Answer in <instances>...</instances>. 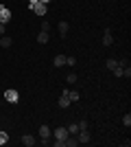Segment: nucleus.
Returning a JSON list of instances; mask_svg holds the SVG:
<instances>
[{"label":"nucleus","instance_id":"bb28decb","mask_svg":"<svg viewBox=\"0 0 131 147\" xmlns=\"http://www.w3.org/2000/svg\"><path fill=\"white\" fill-rule=\"evenodd\" d=\"M39 2H42V5H48V2H50V0H39Z\"/></svg>","mask_w":131,"mask_h":147},{"label":"nucleus","instance_id":"a211bd4d","mask_svg":"<svg viewBox=\"0 0 131 147\" xmlns=\"http://www.w3.org/2000/svg\"><path fill=\"white\" fill-rule=\"evenodd\" d=\"M9 143V134L7 132H0V145H7Z\"/></svg>","mask_w":131,"mask_h":147},{"label":"nucleus","instance_id":"f8f14e48","mask_svg":"<svg viewBox=\"0 0 131 147\" xmlns=\"http://www.w3.org/2000/svg\"><path fill=\"white\" fill-rule=\"evenodd\" d=\"M11 44H13V40L9 35H2V37H0V46H2V49H9Z\"/></svg>","mask_w":131,"mask_h":147},{"label":"nucleus","instance_id":"aec40b11","mask_svg":"<svg viewBox=\"0 0 131 147\" xmlns=\"http://www.w3.org/2000/svg\"><path fill=\"white\" fill-rule=\"evenodd\" d=\"M66 81H68V84H74V81H76V73H68Z\"/></svg>","mask_w":131,"mask_h":147},{"label":"nucleus","instance_id":"f3484780","mask_svg":"<svg viewBox=\"0 0 131 147\" xmlns=\"http://www.w3.org/2000/svg\"><path fill=\"white\" fill-rule=\"evenodd\" d=\"M112 73H114V75H116V77H122V73H125V66H120V64H118V66L114 68Z\"/></svg>","mask_w":131,"mask_h":147},{"label":"nucleus","instance_id":"f03ea898","mask_svg":"<svg viewBox=\"0 0 131 147\" xmlns=\"http://www.w3.org/2000/svg\"><path fill=\"white\" fill-rule=\"evenodd\" d=\"M5 101H9V103H18V101H20V92L15 90V88H7V90H5Z\"/></svg>","mask_w":131,"mask_h":147},{"label":"nucleus","instance_id":"9d476101","mask_svg":"<svg viewBox=\"0 0 131 147\" xmlns=\"http://www.w3.org/2000/svg\"><path fill=\"white\" fill-rule=\"evenodd\" d=\"M66 94H68V99L72 101V103H76V101H79V97H81L76 90H68V88H66Z\"/></svg>","mask_w":131,"mask_h":147},{"label":"nucleus","instance_id":"dca6fc26","mask_svg":"<svg viewBox=\"0 0 131 147\" xmlns=\"http://www.w3.org/2000/svg\"><path fill=\"white\" fill-rule=\"evenodd\" d=\"M48 37H50L48 33H44V31H42V33L37 35V42H39V44H46V42H48Z\"/></svg>","mask_w":131,"mask_h":147},{"label":"nucleus","instance_id":"f257e3e1","mask_svg":"<svg viewBox=\"0 0 131 147\" xmlns=\"http://www.w3.org/2000/svg\"><path fill=\"white\" fill-rule=\"evenodd\" d=\"M50 136H53V129L48 125H39V138H42V145H50Z\"/></svg>","mask_w":131,"mask_h":147},{"label":"nucleus","instance_id":"39448f33","mask_svg":"<svg viewBox=\"0 0 131 147\" xmlns=\"http://www.w3.org/2000/svg\"><path fill=\"white\" fill-rule=\"evenodd\" d=\"M76 141H79V143H90V141H92V134H90V129H79V134H76Z\"/></svg>","mask_w":131,"mask_h":147},{"label":"nucleus","instance_id":"4468645a","mask_svg":"<svg viewBox=\"0 0 131 147\" xmlns=\"http://www.w3.org/2000/svg\"><path fill=\"white\" fill-rule=\"evenodd\" d=\"M66 129H68V134L76 136V134H79V123H70V125H68Z\"/></svg>","mask_w":131,"mask_h":147},{"label":"nucleus","instance_id":"7ed1b4c3","mask_svg":"<svg viewBox=\"0 0 131 147\" xmlns=\"http://www.w3.org/2000/svg\"><path fill=\"white\" fill-rule=\"evenodd\" d=\"M31 9H33V13H35L37 18H44V16L48 13V5H42V2H37V5H33Z\"/></svg>","mask_w":131,"mask_h":147},{"label":"nucleus","instance_id":"6e6552de","mask_svg":"<svg viewBox=\"0 0 131 147\" xmlns=\"http://www.w3.org/2000/svg\"><path fill=\"white\" fill-rule=\"evenodd\" d=\"M76 145H79V141H76V136L68 134V138L63 141V147H76Z\"/></svg>","mask_w":131,"mask_h":147},{"label":"nucleus","instance_id":"393cba45","mask_svg":"<svg viewBox=\"0 0 131 147\" xmlns=\"http://www.w3.org/2000/svg\"><path fill=\"white\" fill-rule=\"evenodd\" d=\"M5 26H7V24H2V22H0V35H7V31H5Z\"/></svg>","mask_w":131,"mask_h":147},{"label":"nucleus","instance_id":"412c9836","mask_svg":"<svg viewBox=\"0 0 131 147\" xmlns=\"http://www.w3.org/2000/svg\"><path fill=\"white\" fill-rule=\"evenodd\" d=\"M42 31H44V33H48V31H50V22H48V20H44V22H42Z\"/></svg>","mask_w":131,"mask_h":147},{"label":"nucleus","instance_id":"b1692460","mask_svg":"<svg viewBox=\"0 0 131 147\" xmlns=\"http://www.w3.org/2000/svg\"><path fill=\"white\" fill-rule=\"evenodd\" d=\"M87 127H90V123H87V121H81V123H79V129H87Z\"/></svg>","mask_w":131,"mask_h":147},{"label":"nucleus","instance_id":"20e7f679","mask_svg":"<svg viewBox=\"0 0 131 147\" xmlns=\"http://www.w3.org/2000/svg\"><path fill=\"white\" fill-rule=\"evenodd\" d=\"M53 138H55V141H66V138H68V129L66 127H55L53 129Z\"/></svg>","mask_w":131,"mask_h":147},{"label":"nucleus","instance_id":"6ab92c4d","mask_svg":"<svg viewBox=\"0 0 131 147\" xmlns=\"http://www.w3.org/2000/svg\"><path fill=\"white\" fill-rule=\"evenodd\" d=\"M116 66H118V59H107V68L109 70H114Z\"/></svg>","mask_w":131,"mask_h":147},{"label":"nucleus","instance_id":"5701e85b","mask_svg":"<svg viewBox=\"0 0 131 147\" xmlns=\"http://www.w3.org/2000/svg\"><path fill=\"white\" fill-rule=\"evenodd\" d=\"M74 57H66V66H74Z\"/></svg>","mask_w":131,"mask_h":147},{"label":"nucleus","instance_id":"4be33fe9","mask_svg":"<svg viewBox=\"0 0 131 147\" xmlns=\"http://www.w3.org/2000/svg\"><path fill=\"white\" fill-rule=\"evenodd\" d=\"M122 123H125L127 127H129V125H131V114H129V112H127L125 117H122Z\"/></svg>","mask_w":131,"mask_h":147},{"label":"nucleus","instance_id":"0eeeda50","mask_svg":"<svg viewBox=\"0 0 131 147\" xmlns=\"http://www.w3.org/2000/svg\"><path fill=\"white\" fill-rule=\"evenodd\" d=\"M35 143H37V141H35V136H31V134H24V136H22V145H26V147H33Z\"/></svg>","mask_w":131,"mask_h":147},{"label":"nucleus","instance_id":"ddd939ff","mask_svg":"<svg viewBox=\"0 0 131 147\" xmlns=\"http://www.w3.org/2000/svg\"><path fill=\"white\" fill-rule=\"evenodd\" d=\"M55 66H57V68H59V66H66V55L57 53V55H55Z\"/></svg>","mask_w":131,"mask_h":147},{"label":"nucleus","instance_id":"1a4fd4ad","mask_svg":"<svg viewBox=\"0 0 131 147\" xmlns=\"http://www.w3.org/2000/svg\"><path fill=\"white\" fill-rule=\"evenodd\" d=\"M70 103H72V101L68 99V94H66V90H63V94L59 97V108H70Z\"/></svg>","mask_w":131,"mask_h":147},{"label":"nucleus","instance_id":"a878e982","mask_svg":"<svg viewBox=\"0 0 131 147\" xmlns=\"http://www.w3.org/2000/svg\"><path fill=\"white\" fill-rule=\"evenodd\" d=\"M37 2H39V0H29V5H31V7H33V5H37Z\"/></svg>","mask_w":131,"mask_h":147},{"label":"nucleus","instance_id":"423d86ee","mask_svg":"<svg viewBox=\"0 0 131 147\" xmlns=\"http://www.w3.org/2000/svg\"><path fill=\"white\" fill-rule=\"evenodd\" d=\"M9 20H11V11L2 5L0 7V22H2V24H9Z\"/></svg>","mask_w":131,"mask_h":147},{"label":"nucleus","instance_id":"9b49d317","mask_svg":"<svg viewBox=\"0 0 131 147\" xmlns=\"http://www.w3.org/2000/svg\"><path fill=\"white\" fill-rule=\"evenodd\" d=\"M103 44H105V46H112V44H114V35L109 33V29H107L105 35H103Z\"/></svg>","mask_w":131,"mask_h":147},{"label":"nucleus","instance_id":"2eb2a0df","mask_svg":"<svg viewBox=\"0 0 131 147\" xmlns=\"http://www.w3.org/2000/svg\"><path fill=\"white\" fill-rule=\"evenodd\" d=\"M68 31H70L68 22H59V33H61V35H68Z\"/></svg>","mask_w":131,"mask_h":147}]
</instances>
